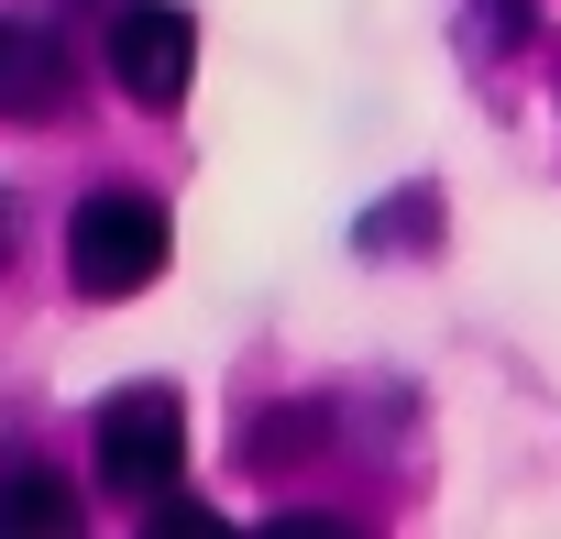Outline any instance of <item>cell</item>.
Returning a JSON list of instances; mask_svg holds the SVG:
<instances>
[{
    "label": "cell",
    "mask_w": 561,
    "mask_h": 539,
    "mask_svg": "<svg viewBox=\"0 0 561 539\" xmlns=\"http://www.w3.org/2000/svg\"><path fill=\"white\" fill-rule=\"evenodd\" d=\"M144 528H154V539H220V517H209V506H176V495H154Z\"/></svg>",
    "instance_id": "8992f818"
},
{
    "label": "cell",
    "mask_w": 561,
    "mask_h": 539,
    "mask_svg": "<svg viewBox=\"0 0 561 539\" xmlns=\"http://www.w3.org/2000/svg\"><path fill=\"white\" fill-rule=\"evenodd\" d=\"M23 12H56V0H23Z\"/></svg>",
    "instance_id": "ba28073f"
},
{
    "label": "cell",
    "mask_w": 561,
    "mask_h": 539,
    "mask_svg": "<svg viewBox=\"0 0 561 539\" xmlns=\"http://www.w3.org/2000/svg\"><path fill=\"white\" fill-rule=\"evenodd\" d=\"M67 276H78V298H144V287L165 276V209H154L144 187L78 198V220H67Z\"/></svg>",
    "instance_id": "6da1fadb"
},
{
    "label": "cell",
    "mask_w": 561,
    "mask_h": 539,
    "mask_svg": "<svg viewBox=\"0 0 561 539\" xmlns=\"http://www.w3.org/2000/svg\"><path fill=\"white\" fill-rule=\"evenodd\" d=\"M176 473H187V408H176V386H122L100 408V484L122 506H154Z\"/></svg>",
    "instance_id": "7a4b0ae2"
},
{
    "label": "cell",
    "mask_w": 561,
    "mask_h": 539,
    "mask_svg": "<svg viewBox=\"0 0 561 539\" xmlns=\"http://www.w3.org/2000/svg\"><path fill=\"white\" fill-rule=\"evenodd\" d=\"M419 220H430V198H397V209H386L364 242H375V253H397V242H419Z\"/></svg>",
    "instance_id": "52a82bcc"
},
{
    "label": "cell",
    "mask_w": 561,
    "mask_h": 539,
    "mask_svg": "<svg viewBox=\"0 0 561 539\" xmlns=\"http://www.w3.org/2000/svg\"><path fill=\"white\" fill-rule=\"evenodd\" d=\"M56 100H67V45H56L45 12H12V45H0V111H12V122H45Z\"/></svg>",
    "instance_id": "277c9868"
},
{
    "label": "cell",
    "mask_w": 561,
    "mask_h": 539,
    "mask_svg": "<svg viewBox=\"0 0 561 539\" xmlns=\"http://www.w3.org/2000/svg\"><path fill=\"white\" fill-rule=\"evenodd\" d=\"M12 517H23V528H67V484H56V473H23V484H12Z\"/></svg>",
    "instance_id": "5b68a950"
},
{
    "label": "cell",
    "mask_w": 561,
    "mask_h": 539,
    "mask_svg": "<svg viewBox=\"0 0 561 539\" xmlns=\"http://www.w3.org/2000/svg\"><path fill=\"white\" fill-rule=\"evenodd\" d=\"M100 56H111V78H122L144 111H176L187 78H198V23L176 12V0H111Z\"/></svg>",
    "instance_id": "3957f363"
}]
</instances>
